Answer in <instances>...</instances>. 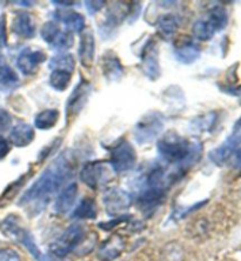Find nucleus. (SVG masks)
<instances>
[{
  "instance_id": "f257e3e1",
  "label": "nucleus",
  "mask_w": 241,
  "mask_h": 261,
  "mask_svg": "<svg viewBox=\"0 0 241 261\" xmlns=\"http://www.w3.org/2000/svg\"><path fill=\"white\" fill-rule=\"evenodd\" d=\"M76 156L78 154L73 149H66L57 156L25 192L19 205L25 207L31 216H37L44 211L61 187L72 178L76 168Z\"/></svg>"
},
{
  "instance_id": "f03ea898",
  "label": "nucleus",
  "mask_w": 241,
  "mask_h": 261,
  "mask_svg": "<svg viewBox=\"0 0 241 261\" xmlns=\"http://www.w3.org/2000/svg\"><path fill=\"white\" fill-rule=\"evenodd\" d=\"M156 151L166 163L186 172L187 167L193 166L201 159L202 144L198 140L190 141L174 130H170L158 140Z\"/></svg>"
},
{
  "instance_id": "7ed1b4c3",
  "label": "nucleus",
  "mask_w": 241,
  "mask_h": 261,
  "mask_svg": "<svg viewBox=\"0 0 241 261\" xmlns=\"http://www.w3.org/2000/svg\"><path fill=\"white\" fill-rule=\"evenodd\" d=\"M208 158L218 167H231L241 171V132L232 134L225 143L208 153Z\"/></svg>"
},
{
  "instance_id": "20e7f679",
  "label": "nucleus",
  "mask_w": 241,
  "mask_h": 261,
  "mask_svg": "<svg viewBox=\"0 0 241 261\" xmlns=\"http://www.w3.org/2000/svg\"><path fill=\"white\" fill-rule=\"evenodd\" d=\"M228 24L227 11L223 6H216L211 9L207 18L199 19L193 24L192 33L194 38L200 41H208L217 32H220Z\"/></svg>"
},
{
  "instance_id": "39448f33",
  "label": "nucleus",
  "mask_w": 241,
  "mask_h": 261,
  "mask_svg": "<svg viewBox=\"0 0 241 261\" xmlns=\"http://www.w3.org/2000/svg\"><path fill=\"white\" fill-rule=\"evenodd\" d=\"M165 121L162 113L151 111L144 114L133 128V137L139 145L151 144L163 133Z\"/></svg>"
},
{
  "instance_id": "423d86ee",
  "label": "nucleus",
  "mask_w": 241,
  "mask_h": 261,
  "mask_svg": "<svg viewBox=\"0 0 241 261\" xmlns=\"http://www.w3.org/2000/svg\"><path fill=\"white\" fill-rule=\"evenodd\" d=\"M114 173L111 165L105 161L95 160L84 164L80 171V180L90 189L98 190L104 187Z\"/></svg>"
},
{
  "instance_id": "0eeeda50",
  "label": "nucleus",
  "mask_w": 241,
  "mask_h": 261,
  "mask_svg": "<svg viewBox=\"0 0 241 261\" xmlns=\"http://www.w3.org/2000/svg\"><path fill=\"white\" fill-rule=\"evenodd\" d=\"M136 163V149L126 139H121L110 148V165L114 173H125L133 170Z\"/></svg>"
},
{
  "instance_id": "6e6552de",
  "label": "nucleus",
  "mask_w": 241,
  "mask_h": 261,
  "mask_svg": "<svg viewBox=\"0 0 241 261\" xmlns=\"http://www.w3.org/2000/svg\"><path fill=\"white\" fill-rule=\"evenodd\" d=\"M2 231L5 233L6 236H9L10 238H12V239L17 240L18 243L24 245L37 261H49L47 256L44 255L43 253L40 252L39 247L37 246L36 241H34L32 234L29 231H26V229L21 228L20 226L18 225V222L15 220L14 217L11 216L4 220L2 224Z\"/></svg>"
},
{
  "instance_id": "1a4fd4ad",
  "label": "nucleus",
  "mask_w": 241,
  "mask_h": 261,
  "mask_svg": "<svg viewBox=\"0 0 241 261\" xmlns=\"http://www.w3.org/2000/svg\"><path fill=\"white\" fill-rule=\"evenodd\" d=\"M84 239H85V228L82 224L75 222L65 229V232L51 245L49 249L56 256L64 258L73 252Z\"/></svg>"
},
{
  "instance_id": "9d476101",
  "label": "nucleus",
  "mask_w": 241,
  "mask_h": 261,
  "mask_svg": "<svg viewBox=\"0 0 241 261\" xmlns=\"http://www.w3.org/2000/svg\"><path fill=\"white\" fill-rule=\"evenodd\" d=\"M40 36L49 47L63 52L71 48L74 43L73 34L61 30L58 22L55 20L45 22L40 30Z\"/></svg>"
},
{
  "instance_id": "9b49d317",
  "label": "nucleus",
  "mask_w": 241,
  "mask_h": 261,
  "mask_svg": "<svg viewBox=\"0 0 241 261\" xmlns=\"http://www.w3.org/2000/svg\"><path fill=\"white\" fill-rule=\"evenodd\" d=\"M92 92V86L85 79H80V82L76 84L73 92H72L66 102V111H65V117L66 122L68 124L71 120L78 117V114L84 110V107L89 101L90 94Z\"/></svg>"
},
{
  "instance_id": "f8f14e48",
  "label": "nucleus",
  "mask_w": 241,
  "mask_h": 261,
  "mask_svg": "<svg viewBox=\"0 0 241 261\" xmlns=\"http://www.w3.org/2000/svg\"><path fill=\"white\" fill-rule=\"evenodd\" d=\"M102 201L110 216H124V212L132 205V197L128 192L121 189H111L105 193Z\"/></svg>"
},
{
  "instance_id": "ddd939ff",
  "label": "nucleus",
  "mask_w": 241,
  "mask_h": 261,
  "mask_svg": "<svg viewBox=\"0 0 241 261\" xmlns=\"http://www.w3.org/2000/svg\"><path fill=\"white\" fill-rule=\"evenodd\" d=\"M47 59L46 53L41 49L24 48L19 53L17 58V66L24 75H33L38 71V67Z\"/></svg>"
},
{
  "instance_id": "4468645a",
  "label": "nucleus",
  "mask_w": 241,
  "mask_h": 261,
  "mask_svg": "<svg viewBox=\"0 0 241 261\" xmlns=\"http://www.w3.org/2000/svg\"><path fill=\"white\" fill-rule=\"evenodd\" d=\"M201 48L189 37H180L174 44L175 59L183 65H191L200 58Z\"/></svg>"
},
{
  "instance_id": "2eb2a0df",
  "label": "nucleus",
  "mask_w": 241,
  "mask_h": 261,
  "mask_svg": "<svg viewBox=\"0 0 241 261\" xmlns=\"http://www.w3.org/2000/svg\"><path fill=\"white\" fill-rule=\"evenodd\" d=\"M141 68L145 75L148 79H151L154 82L162 74V70H160L159 65V58L156 49L154 47V43L147 44L143 49V55H141Z\"/></svg>"
},
{
  "instance_id": "dca6fc26",
  "label": "nucleus",
  "mask_w": 241,
  "mask_h": 261,
  "mask_svg": "<svg viewBox=\"0 0 241 261\" xmlns=\"http://www.w3.org/2000/svg\"><path fill=\"white\" fill-rule=\"evenodd\" d=\"M100 67L102 74L109 82H119L124 76V67L121 61L113 51H107L102 56Z\"/></svg>"
},
{
  "instance_id": "f3484780",
  "label": "nucleus",
  "mask_w": 241,
  "mask_h": 261,
  "mask_svg": "<svg viewBox=\"0 0 241 261\" xmlns=\"http://www.w3.org/2000/svg\"><path fill=\"white\" fill-rule=\"evenodd\" d=\"M78 56L80 64L84 67L89 68L92 66L95 56V40L93 31L92 30H85L82 32Z\"/></svg>"
},
{
  "instance_id": "a211bd4d",
  "label": "nucleus",
  "mask_w": 241,
  "mask_h": 261,
  "mask_svg": "<svg viewBox=\"0 0 241 261\" xmlns=\"http://www.w3.org/2000/svg\"><path fill=\"white\" fill-rule=\"evenodd\" d=\"M165 195L166 192L163 187H146L138 197V206L144 212H151L164 201Z\"/></svg>"
},
{
  "instance_id": "6ab92c4d",
  "label": "nucleus",
  "mask_w": 241,
  "mask_h": 261,
  "mask_svg": "<svg viewBox=\"0 0 241 261\" xmlns=\"http://www.w3.org/2000/svg\"><path fill=\"white\" fill-rule=\"evenodd\" d=\"M125 247L124 239L120 236H113L101 245L98 251V259L100 261H113L119 258Z\"/></svg>"
},
{
  "instance_id": "aec40b11",
  "label": "nucleus",
  "mask_w": 241,
  "mask_h": 261,
  "mask_svg": "<svg viewBox=\"0 0 241 261\" xmlns=\"http://www.w3.org/2000/svg\"><path fill=\"white\" fill-rule=\"evenodd\" d=\"M76 195H78V185L75 182H70L60 192L57 198L55 210L58 214H66L73 207Z\"/></svg>"
},
{
  "instance_id": "412c9836",
  "label": "nucleus",
  "mask_w": 241,
  "mask_h": 261,
  "mask_svg": "<svg viewBox=\"0 0 241 261\" xmlns=\"http://www.w3.org/2000/svg\"><path fill=\"white\" fill-rule=\"evenodd\" d=\"M12 31L18 37L24 38V39H32L36 36V24L31 14L20 12L15 15L12 22Z\"/></svg>"
},
{
  "instance_id": "4be33fe9",
  "label": "nucleus",
  "mask_w": 241,
  "mask_h": 261,
  "mask_svg": "<svg viewBox=\"0 0 241 261\" xmlns=\"http://www.w3.org/2000/svg\"><path fill=\"white\" fill-rule=\"evenodd\" d=\"M34 128L29 124H18L11 129L10 141L15 147H26L34 140Z\"/></svg>"
},
{
  "instance_id": "5701e85b",
  "label": "nucleus",
  "mask_w": 241,
  "mask_h": 261,
  "mask_svg": "<svg viewBox=\"0 0 241 261\" xmlns=\"http://www.w3.org/2000/svg\"><path fill=\"white\" fill-rule=\"evenodd\" d=\"M55 18L65 25L67 32L70 33H82L85 28V18L78 12H68V11H58L55 13Z\"/></svg>"
},
{
  "instance_id": "b1692460",
  "label": "nucleus",
  "mask_w": 241,
  "mask_h": 261,
  "mask_svg": "<svg viewBox=\"0 0 241 261\" xmlns=\"http://www.w3.org/2000/svg\"><path fill=\"white\" fill-rule=\"evenodd\" d=\"M59 118L60 113L58 110L48 109L41 111L34 118V126H36V128L40 130H48L52 127H55L57 122L59 121Z\"/></svg>"
},
{
  "instance_id": "393cba45",
  "label": "nucleus",
  "mask_w": 241,
  "mask_h": 261,
  "mask_svg": "<svg viewBox=\"0 0 241 261\" xmlns=\"http://www.w3.org/2000/svg\"><path fill=\"white\" fill-rule=\"evenodd\" d=\"M98 214L97 202L93 198H84L76 208L74 210L72 217L79 220H87V219H95Z\"/></svg>"
},
{
  "instance_id": "a878e982",
  "label": "nucleus",
  "mask_w": 241,
  "mask_h": 261,
  "mask_svg": "<svg viewBox=\"0 0 241 261\" xmlns=\"http://www.w3.org/2000/svg\"><path fill=\"white\" fill-rule=\"evenodd\" d=\"M49 70L52 71H65L68 73H73L75 67V60L74 57L71 53H65L61 52L56 55L53 58L49 60L48 64Z\"/></svg>"
},
{
  "instance_id": "bb28decb",
  "label": "nucleus",
  "mask_w": 241,
  "mask_h": 261,
  "mask_svg": "<svg viewBox=\"0 0 241 261\" xmlns=\"http://www.w3.org/2000/svg\"><path fill=\"white\" fill-rule=\"evenodd\" d=\"M159 33L165 38L173 37L179 29V20L174 14H164L156 22Z\"/></svg>"
},
{
  "instance_id": "cd10ccee",
  "label": "nucleus",
  "mask_w": 241,
  "mask_h": 261,
  "mask_svg": "<svg viewBox=\"0 0 241 261\" xmlns=\"http://www.w3.org/2000/svg\"><path fill=\"white\" fill-rule=\"evenodd\" d=\"M19 84V76L12 67L6 64L0 65V88L11 90Z\"/></svg>"
},
{
  "instance_id": "c85d7f7f",
  "label": "nucleus",
  "mask_w": 241,
  "mask_h": 261,
  "mask_svg": "<svg viewBox=\"0 0 241 261\" xmlns=\"http://www.w3.org/2000/svg\"><path fill=\"white\" fill-rule=\"evenodd\" d=\"M72 79V73L65 72V71H52L51 74H49V86H51L53 90L58 91V92H63L66 90L70 85Z\"/></svg>"
},
{
  "instance_id": "c756f323",
  "label": "nucleus",
  "mask_w": 241,
  "mask_h": 261,
  "mask_svg": "<svg viewBox=\"0 0 241 261\" xmlns=\"http://www.w3.org/2000/svg\"><path fill=\"white\" fill-rule=\"evenodd\" d=\"M216 118L217 114L211 112L206 114V116L194 119L192 124H191V129L194 130V132H206V130L212 129L214 124H216Z\"/></svg>"
},
{
  "instance_id": "7c9ffc66",
  "label": "nucleus",
  "mask_w": 241,
  "mask_h": 261,
  "mask_svg": "<svg viewBox=\"0 0 241 261\" xmlns=\"http://www.w3.org/2000/svg\"><path fill=\"white\" fill-rule=\"evenodd\" d=\"M12 126V117L6 110L0 109V133L6 132Z\"/></svg>"
},
{
  "instance_id": "2f4dec72",
  "label": "nucleus",
  "mask_w": 241,
  "mask_h": 261,
  "mask_svg": "<svg viewBox=\"0 0 241 261\" xmlns=\"http://www.w3.org/2000/svg\"><path fill=\"white\" fill-rule=\"evenodd\" d=\"M129 220V217L128 216H120L119 218L114 219L112 221H107V222H101V224H99V227L101 229H104V231H111V229H113L116 226L122 224V222H126Z\"/></svg>"
},
{
  "instance_id": "473e14b6",
  "label": "nucleus",
  "mask_w": 241,
  "mask_h": 261,
  "mask_svg": "<svg viewBox=\"0 0 241 261\" xmlns=\"http://www.w3.org/2000/svg\"><path fill=\"white\" fill-rule=\"evenodd\" d=\"M0 261H20V255L11 248L0 249Z\"/></svg>"
},
{
  "instance_id": "72a5a7b5",
  "label": "nucleus",
  "mask_w": 241,
  "mask_h": 261,
  "mask_svg": "<svg viewBox=\"0 0 241 261\" xmlns=\"http://www.w3.org/2000/svg\"><path fill=\"white\" fill-rule=\"evenodd\" d=\"M7 45V31H6V17L5 14L0 15V48L6 47Z\"/></svg>"
},
{
  "instance_id": "f704fd0d",
  "label": "nucleus",
  "mask_w": 241,
  "mask_h": 261,
  "mask_svg": "<svg viewBox=\"0 0 241 261\" xmlns=\"http://www.w3.org/2000/svg\"><path fill=\"white\" fill-rule=\"evenodd\" d=\"M106 5V2H95V0H87L85 2V7L91 15H94L95 13H98L99 11H101L102 7Z\"/></svg>"
},
{
  "instance_id": "c9c22d12",
  "label": "nucleus",
  "mask_w": 241,
  "mask_h": 261,
  "mask_svg": "<svg viewBox=\"0 0 241 261\" xmlns=\"http://www.w3.org/2000/svg\"><path fill=\"white\" fill-rule=\"evenodd\" d=\"M11 151V145L9 140L5 139L3 136H0V160L5 158Z\"/></svg>"
},
{
  "instance_id": "e433bc0d",
  "label": "nucleus",
  "mask_w": 241,
  "mask_h": 261,
  "mask_svg": "<svg viewBox=\"0 0 241 261\" xmlns=\"http://www.w3.org/2000/svg\"><path fill=\"white\" fill-rule=\"evenodd\" d=\"M52 4L59 7H71L75 5V2H60V0H53Z\"/></svg>"
},
{
  "instance_id": "4c0bfd02",
  "label": "nucleus",
  "mask_w": 241,
  "mask_h": 261,
  "mask_svg": "<svg viewBox=\"0 0 241 261\" xmlns=\"http://www.w3.org/2000/svg\"><path fill=\"white\" fill-rule=\"evenodd\" d=\"M241 132V117L238 119V121L234 124V127H233V134Z\"/></svg>"
},
{
  "instance_id": "58836bf2",
  "label": "nucleus",
  "mask_w": 241,
  "mask_h": 261,
  "mask_svg": "<svg viewBox=\"0 0 241 261\" xmlns=\"http://www.w3.org/2000/svg\"><path fill=\"white\" fill-rule=\"evenodd\" d=\"M19 5H24L25 7H31L34 4V2H18Z\"/></svg>"
}]
</instances>
